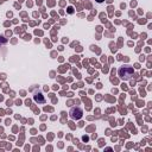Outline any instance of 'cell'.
Segmentation results:
<instances>
[{"label": "cell", "instance_id": "1", "mask_svg": "<svg viewBox=\"0 0 152 152\" xmlns=\"http://www.w3.org/2000/svg\"><path fill=\"white\" fill-rule=\"evenodd\" d=\"M119 76L123 80H130L132 76H133V69L131 68V67H121L120 69H119Z\"/></svg>", "mask_w": 152, "mask_h": 152}, {"label": "cell", "instance_id": "2", "mask_svg": "<svg viewBox=\"0 0 152 152\" xmlns=\"http://www.w3.org/2000/svg\"><path fill=\"white\" fill-rule=\"evenodd\" d=\"M70 116L73 119H80L82 116V111L80 108H73L70 111Z\"/></svg>", "mask_w": 152, "mask_h": 152}, {"label": "cell", "instance_id": "3", "mask_svg": "<svg viewBox=\"0 0 152 152\" xmlns=\"http://www.w3.org/2000/svg\"><path fill=\"white\" fill-rule=\"evenodd\" d=\"M35 100H36L37 102H40V103H43V102L45 101V100H44V98L42 96V94H40V93H38V94H36V95H35Z\"/></svg>", "mask_w": 152, "mask_h": 152}, {"label": "cell", "instance_id": "4", "mask_svg": "<svg viewBox=\"0 0 152 152\" xmlns=\"http://www.w3.org/2000/svg\"><path fill=\"white\" fill-rule=\"evenodd\" d=\"M96 1H98V3H102V1H103V0H96Z\"/></svg>", "mask_w": 152, "mask_h": 152}]
</instances>
